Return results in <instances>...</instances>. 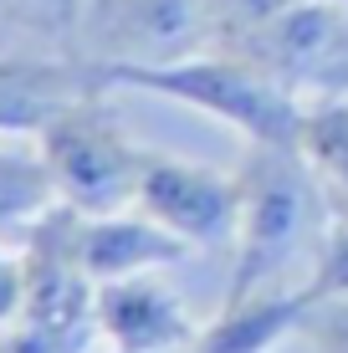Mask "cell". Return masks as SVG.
Wrapping results in <instances>:
<instances>
[{
    "label": "cell",
    "mask_w": 348,
    "mask_h": 353,
    "mask_svg": "<svg viewBox=\"0 0 348 353\" xmlns=\"http://www.w3.org/2000/svg\"><path fill=\"white\" fill-rule=\"evenodd\" d=\"M236 179H241L236 266L221 302H246L272 287H303V282H282V276L297 266H303V276H313L323 236L333 225V205L318 169L303 159V149L246 143Z\"/></svg>",
    "instance_id": "6da1fadb"
},
{
    "label": "cell",
    "mask_w": 348,
    "mask_h": 353,
    "mask_svg": "<svg viewBox=\"0 0 348 353\" xmlns=\"http://www.w3.org/2000/svg\"><path fill=\"white\" fill-rule=\"evenodd\" d=\"M92 67H98L103 88L154 92L164 103L195 108L215 123L236 128L246 143L297 149V139H303L307 103L231 52H195V57H179V62H113V67L92 62Z\"/></svg>",
    "instance_id": "7a4b0ae2"
},
{
    "label": "cell",
    "mask_w": 348,
    "mask_h": 353,
    "mask_svg": "<svg viewBox=\"0 0 348 353\" xmlns=\"http://www.w3.org/2000/svg\"><path fill=\"white\" fill-rule=\"evenodd\" d=\"M36 154L46 159L57 200L77 215L134 210L139 174H143V159H149V149L118 118L108 88L67 103L52 123L36 133Z\"/></svg>",
    "instance_id": "3957f363"
},
{
    "label": "cell",
    "mask_w": 348,
    "mask_h": 353,
    "mask_svg": "<svg viewBox=\"0 0 348 353\" xmlns=\"http://www.w3.org/2000/svg\"><path fill=\"white\" fill-rule=\"evenodd\" d=\"M134 210L164 225L170 236H179L190 251H215L236 241L241 179H236V169H210L195 159H179V154L149 149Z\"/></svg>",
    "instance_id": "277c9868"
},
{
    "label": "cell",
    "mask_w": 348,
    "mask_h": 353,
    "mask_svg": "<svg viewBox=\"0 0 348 353\" xmlns=\"http://www.w3.org/2000/svg\"><path fill=\"white\" fill-rule=\"evenodd\" d=\"M205 52L200 0H82L72 57L88 62H179Z\"/></svg>",
    "instance_id": "5b68a950"
},
{
    "label": "cell",
    "mask_w": 348,
    "mask_h": 353,
    "mask_svg": "<svg viewBox=\"0 0 348 353\" xmlns=\"http://www.w3.org/2000/svg\"><path fill=\"white\" fill-rule=\"evenodd\" d=\"M103 92V77L88 57L72 52H0V139H31L62 113L67 103ZM113 92V88H108Z\"/></svg>",
    "instance_id": "8992f818"
},
{
    "label": "cell",
    "mask_w": 348,
    "mask_h": 353,
    "mask_svg": "<svg viewBox=\"0 0 348 353\" xmlns=\"http://www.w3.org/2000/svg\"><path fill=\"white\" fill-rule=\"evenodd\" d=\"M98 338H108L118 353H185L200 338V323L190 318L185 297L164 282V272L103 282L92 292Z\"/></svg>",
    "instance_id": "52a82bcc"
},
{
    "label": "cell",
    "mask_w": 348,
    "mask_h": 353,
    "mask_svg": "<svg viewBox=\"0 0 348 353\" xmlns=\"http://www.w3.org/2000/svg\"><path fill=\"white\" fill-rule=\"evenodd\" d=\"M77 251H82V266H88L92 287L123 282V276H143V272H164V266L190 256L185 241L170 236L164 225H154L149 215H139V210L82 215Z\"/></svg>",
    "instance_id": "ba28073f"
},
{
    "label": "cell",
    "mask_w": 348,
    "mask_h": 353,
    "mask_svg": "<svg viewBox=\"0 0 348 353\" xmlns=\"http://www.w3.org/2000/svg\"><path fill=\"white\" fill-rule=\"evenodd\" d=\"M307 302V287H272L246 302H221V312L200 323V338L185 353H272L282 338H297Z\"/></svg>",
    "instance_id": "9c48e42d"
},
{
    "label": "cell",
    "mask_w": 348,
    "mask_h": 353,
    "mask_svg": "<svg viewBox=\"0 0 348 353\" xmlns=\"http://www.w3.org/2000/svg\"><path fill=\"white\" fill-rule=\"evenodd\" d=\"M57 185L46 174V159L36 154L31 139H0V230L41 221L46 210H57Z\"/></svg>",
    "instance_id": "30bf717a"
},
{
    "label": "cell",
    "mask_w": 348,
    "mask_h": 353,
    "mask_svg": "<svg viewBox=\"0 0 348 353\" xmlns=\"http://www.w3.org/2000/svg\"><path fill=\"white\" fill-rule=\"evenodd\" d=\"M297 149L318 169L328 200H348V97H318L303 108Z\"/></svg>",
    "instance_id": "8fae6325"
},
{
    "label": "cell",
    "mask_w": 348,
    "mask_h": 353,
    "mask_svg": "<svg viewBox=\"0 0 348 353\" xmlns=\"http://www.w3.org/2000/svg\"><path fill=\"white\" fill-rule=\"evenodd\" d=\"M82 0H0V26L16 36H41L46 52H72V26H77Z\"/></svg>",
    "instance_id": "7c38bea8"
},
{
    "label": "cell",
    "mask_w": 348,
    "mask_h": 353,
    "mask_svg": "<svg viewBox=\"0 0 348 353\" xmlns=\"http://www.w3.org/2000/svg\"><path fill=\"white\" fill-rule=\"evenodd\" d=\"M297 0H200V21H205V52L210 46H231L267 26L272 16H282Z\"/></svg>",
    "instance_id": "4fadbf2b"
},
{
    "label": "cell",
    "mask_w": 348,
    "mask_h": 353,
    "mask_svg": "<svg viewBox=\"0 0 348 353\" xmlns=\"http://www.w3.org/2000/svg\"><path fill=\"white\" fill-rule=\"evenodd\" d=\"M297 338L313 353H348V292L307 302L303 323H297Z\"/></svg>",
    "instance_id": "5bb4252c"
},
{
    "label": "cell",
    "mask_w": 348,
    "mask_h": 353,
    "mask_svg": "<svg viewBox=\"0 0 348 353\" xmlns=\"http://www.w3.org/2000/svg\"><path fill=\"white\" fill-rule=\"evenodd\" d=\"M303 287H307V297H338V292H348V221L333 215L328 236H323V251L313 261V276Z\"/></svg>",
    "instance_id": "9a60e30c"
},
{
    "label": "cell",
    "mask_w": 348,
    "mask_h": 353,
    "mask_svg": "<svg viewBox=\"0 0 348 353\" xmlns=\"http://www.w3.org/2000/svg\"><path fill=\"white\" fill-rule=\"evenodd\" d=\"M21 307H26V261L21 251H0V338L21 323Z\"/></svg>",
    "instance_id": "2e32d148"
},
{
    "label": "cell",
    "mask_w": 348,
    "mask_h": 353,
    "mask_svg": "<svg viewBox=\"0 0 348 353\" xmlns=\"http://www.w3.org/2000/svg\"><path fill=\"white\" fill-rule=\"evenodd\" d=\"M333 205V215H338V221H348V200H328Z\"/></svg>",
    "instance_id": "e0dca14e"
},
{
    "label": "cell",
    "mask_w": 348,
    "mask_h": 353,
    "mask_svg": "<svg viewBox=\"0 0 348 353\" xmlns=\"http://www.w3.org/2000/svg\"><path fill=\"white\" fill-rule=\"evenodd\" d=\"M0 353H6V338H0Z\"/></svg>",
    "instance_id": "ac0fdd59"
},
{
    "label": "cell",
    "mask_w": 348,
    "mask_h": 353,
    "mask_svg": "<svg viewBox=\"0 0 348 353\" xmlns=\"http://www.w3.org/2000/svg\"><path fill=\"white\" fill-rule=\"evenodd\" d=\"M113 353H118V348H113Z\"/></svg>",
    "instance_id": "d6986e66"
}]
</instances>
